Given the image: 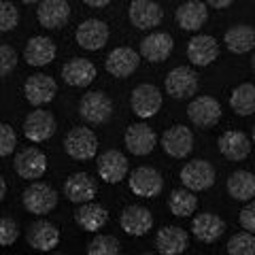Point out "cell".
I'll use <instances>...</instances> for the list:
<instances>
[{"label":"cell","instance_id":"1","mask_svg":"<svg viewBox=\"0 0 255 255\" xmlns=\"http://www.w3.org/2000/svg\"><path fill=\"white\" fill-rule=\"evenodd\" d=\"M64 151L77 162H90L98 153V136L94 134L92 128L77 126L64 138Z\"/></svg>","mask_w":255,"mask_h":255},{"label":"cell","instance_id":"2","mask_svg":"<svg viewBox=\"0 0 255 255\" xmlns=\"http://www.w3.org/2000/svg\"><path fill=\"white\" fill-rule=\"evenodd\" d=\"M58 198H60L58 191H55L49 183L34 181L21 194V202L28 213L36 215V217H45V215H49L55 206H58Z\"/></svg>","mask_w":255,"mask_h":255},{"label":"cell","instance_id":"3","mask_svg":"<svg viewBox=\"0 0 255 255\" xmlns=\"http://www.w3.org/2000/svg\"><path fill=\"white\" fill-rule=\"evenodd\" d=\"M79 115L85 124L102 126L113 115V102L105 92H87L79 100Z\"/></svg>","mask_w":255,"mask_h":255},{"label":"cell","instance_id":"4","mask_svg":"<svg viewBox=\"0 0 255 255\" xmlns=\"http://www.w3.org/2000/svg\"><path fill=\"white\" fill-rule=\"evenodd\" d=\"M130 109L138 119H151L162 109V90L153 83H140L130 94Z\"/></svg>","mask_w":255,"mask_h":255},{"label":"cell","instance_id":"5","mask_svg":"<svg viewBox=\"0 0 255 255\" xmlns=\"http://www.w3.org/2000/svg\"><path fill=\"white\" fill-rule=\"evenodd\" d=\"M128 187L138 198H155L164 189L162 172L153 166H138L128 174Z\"/></svg>","mask_w":255,"mask_h":255},{"label":"cell","instance_id":"6","mask_svg":"<svg viewBox=\"0 0 255 255\" xmlns=\"http://www.w3.org/2000/svg\"><path fill=\"white\" fill-rule=\"evenodd\" d=\"M164 90L174 100H187L198 92V75L191 66H174L164 79Z\"/></svg>","mask_w":255,"mask_h":255},{"label":"cell","instance_id":"7","mask_svg":"<svg viewBox=\"0 0 255 255\" xmlns=\"http://www.w3.org/2000/svg\"><path fill=\"white\" fill-rule=\"evenodd\" d=\"M215 177H217V172H215L213 164L206 162V159H191L179 172L183 187L196 191V194L198 191L211 189L215 185Z\"/></svg>","mask_w":255,"mask_h":255},{"label":"cell","instance_id":"8","mask_svg":"<svg viewBox=\"0 0 255 255\" xmlns=\"http://www.w3.org/2000/svg\"><path fill=\"white\" fill-rule=\"evenodd\" d=\"M124 142H126V149L128 153L142 157V155H149L153 153V149L157 147V134L151 126L142 122L136 124H130L126 128V134H124Z\"/></svg>","mask_w":255,"mask_h":255},{"label":"cell","instance_id":"9","mask_svg":"<svg viewBox=\"0 0 255 255\" xmlns=\"http://www.w3.org/2000/svg\"><path fill=\"white\" fill-rule=\"evenodd\" d=\"M109 36H111V30L107 26V21L102 19H83L81 23L77 26L75 32V41L77 45L85 51H100L105 49V45L109 43Z\"/></svg>","mask_w":255,"mask_h":255},{"label":"cell","instance_id":"10","mask_svg":"<svg viewBox=\"0 0 255 255\" xmlns=\"http://www.w3.org/2000/svg\"><path fill=\"white\" fill-rule=\"evenodd\" d=\"M128 157L119 149H107L96 159V172L98 177L109 183V185H117L128 177Z\"/></svg>","mask_w":255,"mask_h":255},{"label":"cell","instance_id":"11","mask_svg":"<svg viewBox=\"0 0 255 255\" xmlns=\"http://www.w3.org/2000/svg\"><path fill=\"white\" fill-rule=\"evenodd\" d=\"M58 94V83L55 79L43 73H34L23 83V98L32 107H45L55 98Z\"/></svg>","mask_w":255,"mask_h":255},{"label":"cell","instance_id":"12","mask_svg":"<svg viewBox=\"0 0 255 255\" xmlns=\"http://www.w3.org/2000/svg\"><path fill=\"white\" fill-rule=\"evenodd\" d=\"M187 117L196 128H215L221 119V105L213 96H196L187 105Z\"/></svg>","mask_w":255,"mask_h":255},{"label":"cell","instance_id":"13","mask_svg":"<svg viewBox=\"0 0 255 255\" xmlns=\"http://www.w3.org/2000/svg\"><path fill=\"white\" fill-rule=\"evenodd\" d=\"M13 170L17 172L21 179L38 181V179H43L47 172V155L38 147H26L15 155Z\"/></svg>","mask_w":255,"mask_h":255},{"label":"cell","instance_id":"14","mask_svg":"<svg viewBox=\"0 0 255 255\" xmlns=\"http://www.w3.org/2000/svg\"><path fill=\"white\" fill-rule=\"evenodd\" d=\"M21 130H23V136L30 142H45L55 134L58 124H55V117L49 111H43L36 107V111H32V113L26 115Z\"/></svg>","mask_w":255,"mask_h":255},{"label":"cell","instance_id":"15","mask_svg":"<svg viewBox=\"0 0 255 255\" xmlns=\"http://www.w3.org/2000/svg\"><path fill=\"white\" fill-rule=\"evenodd\" d=\"M162 149L166 155H170L174 159L187 157L194 151V132H191V128L183 124L170 126L162 134Z\"/></svg>","mask_w":255,"mask_h":255},{"label":"cell","instance_id":"16","mask_svg":"<svg viewBox=\"0 0 255 255\" xmlns=\"http://www.w3.org/2000/svg\"><path fill=\"white\" fill-rule=\"evenodd\" d=\"M140 58H142L140 51L132 49V47H115V49L107 55L105 70L115 79H126V77L136 73Z\"/></svg>","mask_w":255,"mask_h":255},{"label":"cell","instance_id":"17","mask_svg":"<svg viewBox=\"0 0 255 255\" xmlns=\"http://www.w3.org/2000/svg\"><path fill=\"white\" fill-rule=\"evenodd\" d=\"M128 19L138 30H153L164 19V9L155 0H132L128 6Z\"/></svg>","mask_w":255,"mask_h":255},{"label":"cell","instance_id":"18","mask_svg":"<svg viewBox=\"0 0 255 255\" xmlns=\"http://www.w3.org/2000/svg\"><path fill=\"white\" fill-rule=\"evenodd\" d=\"M119 226H122V230L128 236L140 238L153 228V215H151V211L145 209V206L130 204L119 215Z\"/></svg>","mask_w":255,"mask_h":255},{"label":"cell","instance_id":"19","mask_svg":"<svg viewBox=\"0 0 255 255\" xmlns=\"http://www.w3.org/2000/svg\"><path fill=\"white\" fill-rule=\"evenodd\" d=\"M98 194V183L90 172H75L64 181V196L73 204L92 202Z\"/></svg>","mask_w":255,"mask_h":255},{"label":"cell","instance_id":"20","mask_svg":"<svg viewBox=\"0 0 255 255\" xmlns=\"http://www.w3.org/2000/svg\"><path fill=\"white\" fill-rule=\"evenodd\" d=\"M219 58V43L211 34H196L187 43V60L198 68H206Z\"/></svg>","mask_w":255,"mask_h":255},{"label":"cell","instance_id":"21","mask_svg":"<svg viewBox=\"0 0 255 255\" xmlns=\"http://www.w3.org/2000/svg\"><path fill=\"white\" fill-rule=\"evenodd\" d=\"M206 19H209V4L202 2V0H185L174 11V21L185 32L200 30L206 23Z\"/></svg>","mask_w":255,"mask_h":255},{"label":"cell","instance_id":"22","mask_svg":"<svg viewBox=\"0 0 255 255\" xmlns=\"http://www.w3.org/2000/svg\"><path fill=\"white\" fill-rule=\"evenodd\" d=\"M217 149L223 157L230 159V162H243V159L249 157V153H251L253 140L241 130H228L219 136Z\"/></svg>","mask_w":255,"mask_h":255},{"label":"cell","instance_id":"23","mask_svg":"<svg viewBox=\"0 0 255 255\" xmlns=\"http://www.w3.org/2000/svg\"><path fill=\"white\" fill-rule=\"evenodd\" d=\"M174 49V41L168 32H151L140 41L138 51L140 55L151 64L166 62L170 58V53Z\"/></svg>","mask_w":255,"mask_h":255},{"label":"cell","instance_id":"24","mask_svg":"<svg viewBox=\"0 0 255 255\" xmlns=\"http://www.w3.org/2000/svg\"><path fill=\"white\" fill-rule=\"evenodd\" d=\"M58 55V47H55L53 38L49 36H32L30 41L23 47V58H26L28 66H34V68H43L47 64H51Z\"/></svg>","mask_w":255,"mask_h":255},{"label":"cell","instance_id":"25","mask_svg":"<svg viewBox=\"0 0 255 255\" xmlns=\"http://www.w3.org/2000/svg\"><path fill=\"white\" fill-rule=\"evenodd\" d=\"M96 75H98L96 64L87 58H73L62 66V79L70 87H90Z\"/></svg>","mask_w":255,"mask_h":255},{"label":"cell","instance_id":"26","mask_svg":"<svg viewBox=\"0 0 255 255\" xmlns=\"http://www.w3.org/2000/svg\"><path fill=\"white\" fill-rule=\"evenodd\" d=\"M36 19L47 30H58L62 26H66L70 19L68 0H43V2H38Z\"/></svg>","mask_w":255,"mask_h":255},{"label":"cell","instance_id":"27","mask_svg":"<svg viewBox=\"0 0 255 255\" xmlns=\"http://www.w3.org/2000/svg\"><path fill=\"white\" fill-rule=\"evenodd\" d=\"M28 245L36 251H53L60 245V230L47 219H38L28 228Z\"/></svg>","mask_w":255,"mask_h":255},{"label":"cell","instance_id":"28","mask_svg":"<svg viewBox=\"0 0 255 255\" xmlns=\"http://www.w3.org/2000/svg\"><path fill=\"white\" fill-rule=\"evenodd\" d=\"M189 247V236L179 226H164L155 234V249L162 255H181Z\"/></svg>","mask_w":255,"mask_h":255},{"label":"cell","instance_id":"29","mask_svg":"<svg viewBox=\"0 0 255 255\" xmlns=\"http://www.w3.org/2000/svg\"><path fill=\"white\" fill-rule=\"evenodd\" d=\"M226 232V221L215 213H200L191 219V234L200 243H215Z\"/></svg>","mask_w":255,"mask_h":255},{"label":"cell","instance_id":"30","mask_svg":"<svg viewBox=\"0 0 255 255\" xmlns=\"http://www.w3.org/2000/svg\"><path fill=\"white\" fill-rule=\"evenodd\" d=\"M75 221L83 232H98L109 223V211L98 202H83L75 213Z\"/></svg>","mask_w":255,"mask_h":255},{"label":"cell","instance_id":"31","mask_svg":"<svg viewBox=\"0 0 255 255\" xmlns=\"http://www.w3.org/2000/svg\"><path fill=\"white\" fill-rule=\"evenodd\" d=\"M223 43H226L228 51L234 55H243L247 51L255 49V28L249 23H236L230 26L223 34Z\"/></svg>","mask_w":255,"mask_h":255},{"label":"cell","instance_id":"32","mask_svg":"<svg viewBox=\"0 0 255 255\" xmlns=\"http://www.w3.org/2000/svg\"><path fill=\"white\" fill-rule=\"evenodd\" d=\"M228 194L238 202H249L255 198V174L249 170H234L228 177Z\"/></svg>","mask_w":255,"mask_h":255},{"label":"cell","instance_id":"33","mask_svg":"<svg viewBox=\"0 0 255 255\" xmlns=\"http://www.w3.org/2000/svg\"><path fill=\"white\" fill-rule=\"evenodd\" d=\"M230 107L236 115L249 117L255 113V83H241L230 94Z\"/></svg>","mask_w":255,"mask_h":255},{"label":"cell","instance_id":"34","mask_svg":"<svg viewBox=\"0 0 255 255\" xmlns=\"http://www.w3.org/2000/svg\"><path fill=\"white\" fill-rule=\"evenodd\" d=\"M168 209L174 217H191L198 209V196L196 191H191L187 187L172 189L168 198Z\"/></svg>","mask_w":255,"mask_h":255},{"label":"cell","instance_id":"35","mask_svg":"<svg viewBox=\"0 0 255 255\" xmlns=\"http://www.w3.org/2000/svg\"><path fill=\"white\" fill-rule=\"evenodd\" d=\"M119 251H122V245L115 236L109 234L94 236V241L87 243V253L90 255H117Z\"/></svg>","mask_w":255,"mask_h":255},{"label":"cell","instance_id":"36","mask_svg":"<svg viewBox=\"0 0 255 255\" xmlns=\"http://www.w3.org/2000/svg\"><path fill=\"white\" fill-rule=\"evenodd\" d=\"M228 253L230 255H255V234L247 232V230L234 234L228 243Z\"/></svg>","mask_w":255,"mask_h":255},{"label":"cell","instance_id":"37","mask_svg":"<svg viewBox=\"0 0 255 255\" xmlns=\"http://www.w3.org/2000/svg\"><path fill=\"white\" fill-rule=\"evenodd\" d=\"M19 23V11L17 6L9 0H2L0 2V32H11L17 28Z\"/></svg>","mask_w":255,"mask_h":255},{"label":"cell","instance_id":"38","mask_svg":"<svg viewBox=\"0 0 255 255\" xmlns=\"http://www.w3.org/2000/svg\"><path fill=\"white\" fill-rule=\"evenodd\" d=\"M15 147H17V134L11 124L2 122L0 124V157H9Z\"/></svg>","mask_w":255,"mask_h":255},{"label":"cell","instance_id":"39","mask_svg":"<svg viewBox=\"0 0 255 255\" xmlns=\"http://www.w3.org/2000/svg\"><path fill=\"white\" fill-rule=\"evenodd\" d=\"M15 66H17V51L9 43H2L0 45V75L9 77Z\"/></svg>","mask_w":255,"mask_h":255},{"label":"cell","instance_id":"40","mask_svg":"<svg viewBox=\"0 0 255 255\" xmlns=\"http://www.w3.org/2000/svg\"><path fill=\"white\" fill-rule=\"evenodd\" d=\"M17 236H19V228H17V223H15V219L11 217H4L0 219V245L2 247H11L15 241H17Z\"/></svg>","mask_w":255,"mask_h":255},{"label":"cell","instance_id":"41","mask_svg":"<svg viewBox=\"0 0 255 255\" xmlns=\"http://www.w3.org/2000/svg\"><path fill=\"white\" fill-rule=\"evenodd\" d=\"M238 223H241V228L247 230V232H253L255 234V202H247L241 213H238Z\"/></svg>","mask_w":255,"mask_h":255},{"label":"cell","instance_id":"42","mask_svg":"<svg viewBox=\"0 0 255 255\" xmlns=\"http://www.w3.org/2000/svg\"><path fill=\"white\" fill-rule=\"evenodd\" d=\"M206 4L211 6V9H228V6H232L234 0H204Z\"/></svg>","mask_w":255,"mask_h":255},{"label":"cell","instance_id":"43","mask_svg":"<svg viewBox=\"0 0 255 255\" xmlns=\"http://www.w3.org/2000/svg\"><path fill=\"white\" fill-rule=\"evenodd\" d=\"M83 2L90 6V9H105L111 4V0H83Z\"/></svg>","mask_w":255,"mask_h":255},{"label":"cell","instance_id":"44","mask_svg":"<svg viewBox=\"0 0 255 255\" xmlns=\"http://www.w3.org/2000/svg\"><path fill=\"white\" fill-rule=\"evenodd\" d=\"M6 198V179L0 177V200H4Z\"/></svg>","mask_w":255,"mask_h":255},{"label":"cell","instance_id":"45","mask_svg":"<svg viewBox=\"0 0 255 255\" xmlns=\"http://www.w3.org/2000/svg\"><path fill=\"white\" fill-rule=\"evenodd\" d=\"M23 4H38V2H43V0H21Z\"/></svg>","mask_w":255,"mask_h":255},{"label":"cell","instance_id":"46","mask_svg":"<svg viewBox=\"0 0 255 255\" xmlns=\"http://www.w3.org/2000/svg\"><path fill=\"white\" fill-rule=\"evenodd\" d=\"M251 68H253V73H255V53H253V58H251Z\"/></svg>","mask_w":255,"mask_h":255},{"label":"cell","instance_id":"47","mask_svg":"<svg viewBox=\"0 0 255 255\" xmlns=\"http://www.w3.org/2000/svg\"><path fill=\"white\" fill-rule=\"evenodd\" d=\"M251 140H253V145H255V126H253V132H251Z\"/></svg>","mask_w":255,"mask_h":255}]
</instances>
